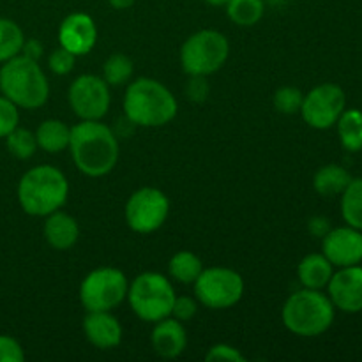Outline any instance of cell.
Instances as JSON below:
<instances>
[{
  "instance_id": "obj_1",
  "label": "cell",
  "mask_w": 362,
  "mask_h": 362,
  "mask_svg": "<svg viewBox=\"0 0 362 362\" xmlns=\"http://www.w3.org/2000/svg\"><path fill=\"white\" fill-rule=\"evenodd\" d=\"M69 148L76 168L87 177L106 175L119 161V141L99 120H81L71 127Z\"/></svg>"
},
{
  "instance_id": "obj_2",
  "label": "cell",
  "mask_w": 362,
  "mask_h": 362,
  "mask_svg": "<svg viewBox=\"0 0 362 362\" xmlns=\"http://www.w3.org/2000/svg\"><path fill=\"white\" fill-rule=\"evenodd\" d=\"M124 113L134 126L161 127L175 119L177 101L161 81L138 78L127 85Z\"/></svg>"
},
{
  "instance_id": "obj_3",
  "label": "cell",
  "mask_w": 362,
  "mask_h": 362,
  "mask_svg": "<svg viewBox=\"0 0 362 362\" xmlns=\"http://www.w3.org/2000/svg\"><path fill=\"white\" fill-rule=\"evenodd\" d=\"M69 182L59 168L41 165L30 168L18 184V202L28 216H48L67 200Z\"/></svg>"
},
{
  "instance_id": "obj_4",
  "label": "cell",
  "mask_w": 362,
  "mask_h": 362,
  "mask_svg": "<svg viewBox=\"0 0 362 362\" xmlns=\"http://www.w3.org/2000/svg\"><path fill=\"white\" fill-rule=\"evenodd\" d=\"M0 92L18 108L35 110L48 101L49 85L37 60L16 55L0 67Z\"/></svg>"
},
{
  "instance_id": "obj_5",
  "label": "cell",
  "mask_w": 362,
  "mask_h": 362,
  "mask_svg": "<svg viewBox=\"0 0 362 362\" xmlns=\"http://www.w3.org/2000/svg\"><path fill=\"white\" fill-rule=\"evenodd\" d=\"M281 318L292 334L317 338L334 322V304L320 290L303 288L286 299Z\"/></svg>"
},
{
  "instance_id": "obj_6",
  "label": "cell",
  "mask_w": 362,
  "mask_h": 362,
  "mask_svg": "<svg viewBox=\"0 0 362 362\" xmlns=\"http://www.w3.org/2000/svg\"><path fill=\"white\" fill-rule=\"evenodd\" d=\"M175 297L172 283L159 272H144L127 290L131 310L138 318L151 324L172 315Z\"/></svg>"
},
{
  "instance_id": "obj_7",
  "label": "cell",
  "mask_w": 362,
  "mask_h": 362,
  "mask_svg": "<svg viewBox=\"0 0 362 362\" xmlns=\"http://www.w3.org/2000/svg\"><path fill=\"white\" fill-rule=\"evenodd\" d=\"M228 53V39L221 32L200 30L184 41L180 64L189 76H209L225 66Z\"/></svg>"
},
{
  "instance_id": "obj_8",
  "label": "cell",
  "mask_w": 362,
  "mask_h": 362,
  "mask_svg": "<svg viewBox=\"0 0 362 362\" xmlns=\"http://www.w3.org/2000/svg\"><path fill=\"white\" fill-rule=\"evenodd\" d=\"M126 274L119 269L101 267L88 272L80 285V300L87 311H112L127 297Z\"/></svg>"
},
{
  "instance_id": "obj_9",
  "label": "cell",
  "mask_w": 362,
  "mask_h": 362,
  "mask_svg": "<svg viewBox=\"0 0 362 362\" xmlns=\"http://www.w3.org/2000/svg\"><path fill=\"white\" fill-rule=\"evenodd\" d=\"M193 285L198 303L209 310H228L243 299L244 293V281L239 272L226 267L202 271Z\"/></svg>"
},
{
  "instance_id": "obj_10",
  "label": "cell",
  "mask_w": 362,
  "mask_h": 362,
  "mask_svg": "<svg viewBox=\"0 0 362 362\" xmlns=\"http://www.w3.org/2000/svg\"><path fill=\"white\" fill-rule=\"evenodd\" d=\"M170 212V202L158 187H141L127 200L124 216L133 232L152 233L165 225Z\"/></svg>"
},
{
  "instance_id": "obj_11",
  "label": "cell",
  "mask_w": 362,
  "mask_h": 362,
  "mask_svg": "<svg viewBox=\"0 0 362 362\" xmlns=\"http://www.w3.org/2000/svg\"><path fill=\"white\" fill-rule=\"evenodd\" d=\"M345 106L346 95L339 85L322 83L304 95L300 115L308 126L315 129H329L336 126L341 113L345 112Z\"/></svg>"
},
{
  "instance_id": "obj_12",
  "label": "cell",
  "mask_w": 362,
  "mask_h": 362,
  "mask_svg": "<svg viewBox=\"0 0 362 362\" xmlns=\"http://www.w3.org/2000/svg\"><path fill=\"white\" fill-rule=\"evenodd\" d=\"M69 106L81 120H101L110 108V85L95 74H81L69 87Z\"/></svg>"
},
{
  "instance_id": "obj_13",
  "label": "cell",
  "mask_w": 362,
  "mask_h": 362,
  "mask_svg": "<svg viewBox=\"0 0 362 362\" xmlns=\"http://www.w3.org/2000/svg\"><path fill=\"white\" fill-rule=\"evenodd\" d=\"M322 253L336 267H350L362 262V232L354 226L331 228L322 239Z\"/></svg>"
},
{
  "instance_id": "obj_14",
  "label": "cell",
  "mask_w": 362,
  "mask_h": 362,
  "mask_svg": "<svg viewBox=\"0 0 362 362\" xmlns=\"http://www.w3.org/2000/svg\"><path fill=\"white\" fill-rule=\"evenodd\" d=\"M329 286V299L334 308L345 313H361L362 311V267L350 265L341 267L332 274Z\"/></svg>"
},
{
  "instance_id": "obj_15",
  "label": "cell",
  "mask_w": 362,
  "mask_h": 362,
  "mask_svg": "<svg viewBox=\"0 0 362 362\" xmlns=\"http://www.w3.org/2000/svg\"><path fill=\"white\" fill-rule=\"evenodd\" d=\"M59 41L73 55H87L98 41V27L88 14L73 13L60 23Z\"/></svg>"
},
{
  "instance_id": "obj_16",
  "label": "cell",
  "mask_w": 362,
  "mask_h": 362,
  "mask_svg": "<svg viewBox=\"0 0 362 362\" xmlns=\"http://www.w3.org/2000/svg\"><path fill=\"white\" fill-rule=\"evenodd\" d=\"M83 331L95 349H115L122 341V325L110 311H88L83 318Z\"/></svg>"
},
{
  "instance_id": "obj_17",
  "label": "cell",
  "mask_w": 362,
  "mask_h": 362,
  "mask_svg": "<svg viewBox=\"0 0 362 362\" xmlns=\"http://www.w3.org/2000/svg\"><path fill=\"white\" fill-rule=\"evenodd\" d=\"M152 349L156 350L159 357L163 359H175L186 350L187 336L182 322L177 318H163L156 322V327L151 336Z\"/></svg>"
},
{
  "instance_id": "obj_18",
  "label": "cell",
  "mask_w": 362,
  "mask_h": 362,
  "mask_svg": "<svg viewBox=\"0 0 362 362\" xmlns=\"http://www.w3.org/2000/svg\"><path fill=\"white\" fill-rule=\"evenodd\" d=\"M80 226L73 216L66 212L55 211L46 216L45 221V239L53 250L67 251L78 243Z\"/></svg>"
},
{
  "instance_id": "obj_19",
  "label": "cell",
  "mask_w": 362,
  "mask_h": 362,
  "mask_svg": "<svg viewBox=\"0 0 362 362\" xmlns=\"http://www.w3.org/2000/svg\"><path fill=\"white\" fill-rule=\"evenodd\" d=\"M332 267L334 265L325 258L324 253H313L300 260L299 267H297V276L304 288L322 290L324 286H327L334 274Z\"/></svg>"
},
{
  "instance_id": "obj_20",
  "label": "cell",
  "mask_w": 362,
  "mask_h": 362,
  "mask_svg": "<svg viewBox=\"0 0 362 362\" xmlns=\"http://www.w3.org/2000/svg\"><path fill=\"white\" fill-rule=\"evenodd\" d=\"M35 140H37V147H41L45 152L59 154L69 147L71 127L59 119H48L39 124L35 131Z\"/></svg>"
},
{
  "instance_id": "obj_21",
  "label": "cell",
  "mask_w": 362,
  "mask_h": 362,
  "mask_svg": "<svg viewBox=\"0 0 362 362\" xmlns=\"http://www.w3.org/2000/svg\"><path fill=\"white\" fill-rule=\"evenodd\" d=\"M352 180V175L339 165H325L315 173L313 186L320 197L332 198L341 194Z\"/></svg>"
},
{
  "instance_id": "obj_22",
  "label": "cell",
  "mask_w": 362,
  "mask_h": 362,
  "mask_svg": "<svg viewBox=\"0 0 362 362\" xmlns=\"http://www.w3.org/2000/svg\"><path fill=\"white\" fill-rule=\"evenodd\" d=\"M338 136L343 147L350 152H359L362 148V112L357 108L345 110L336 122Z\"/></svg>"
},
{
  "instance_id": "obj_23",
  "label": "cell",
  "mask_w": 362,
  "mask_h": 362,
  "mask_svg": "<svg viewBox=\"0 0 362 362\" xmlns=\"http://www.w3.org/2000/svg\"><path fill=\"white\" fill-rule=\"evenodd\" d=\"M204 271L202 260L191 251H179L172 257L168 264V272L175 281L184 283V285H191L197 281L198 276Z\"/></svg>"
},
{
  "instance_id": "obj_24",
  "label": "cell",
  "mask_w": 362,
  "mask_h": 362,
  "mask_svg": "<svg viewBox=\"0 0 362 362\" xmlns=\"http://www.w3.org/2000/svg\"><path fill=\"white\" fill-rule=\"evenodd\" d=\"M341 216L346 225L362 232V179H352L341 193Z\"/></svg>"
},
{
  "instance_id": "obj_25",
  "label": "cell",
  "mask_w": 362,
  "mask_h": 362,
  "mask_svg": "<svg viewBox=\"0 0 362 362\" xmlns=\"http://www.w3.org/2000/svg\"><path fill=\"white\" fill-rule=\"evenodd\" d=\"M264 0H230L226 4L228 18L239 27H253L264 16Z\"/></svg>"
},
{
  "instance_id": "obj_26",
  "label": "cell",
  "mask_w": 362,
  "mask_h": 362,
  "mask_svg": "<svg viewBox=\"0 0 362 362\" xmlns=\"http://www.w3.org/2000/svg\"><path fill=\"white\" fill-rule=\"evenodd\" d=\"M23 42L25 35L18 23L7 18H0V62L20 55Z\"/></svg>"
},
{
  "instance_id": "obj_27",
  "label": "cell",
  "mask_w": 362,
  "mask_h": 362,
  "mask_svg": "<svg viewBox=\"0 0 362 362\" xmlns=\"http://www.w3.org/2000/svg\"><path fill=\"white\" fill-rule=\"evenodd\" d=\"M133 71V60L129 57L122 55V53H115L110 59H106L105 66H103V80L110 87H119V85L127 83L131 80Z\"/></svg>"
},
{
  "instance_id": "obj_28",
  "label": "cell",
  "mask_w": 362,
  "mask_h": 362,
  "mask_svg": "<svg viewBox=\"0 0 362 362\" xmlns=\"http://www.w3.org/2000/svg\"><path fill=\"white\" fill-rule=\"evenodd\" d=\"M7 151L18 159H28L35 154L37 151V140H35V133L28 129H21V127H14L9 134L6 136Z\"/></svg>"
},
{
  "instance_id": "obj_29",
  "label": "cell",
  "mask_w": 362,
  "mask_h": 362,
  "mask_svg": "<svg viewBox=\"0 0 362 362\" xmlns=\"http://www.w3.org/2000/svg\"><path fill=\"white\" fill-rule=\"evenodd\" d=\"M304 94L297 87H281L276 90L274 99V108L279 113H285V115H293V113L300 112V106H303Z\"/></svg>"
},
{
  "instance_id": "obj_30",
  "label": "cell",
  "mask_w": 362,
  "mask_h": 362,
  "mask_svg": "<svg viewBox=\"0 0 362 362\" xmlns=\"http://www.w3.org/2000/svg\"><path fill=\"white\" fill-rule=\"evenodd\" d=\"M18 106L6 95H0V138H6L14 127H18Z\"/></svg>"
},
{
  "instance_id": "obj_31",
  "label": "cell",
  "mask_w": 362,
  "mask_h": 362,
  "mask_svg": "<svg viewBox=\"0 0 362 362\" xmlns=\"http://www.w3.org/2000/svg\"><path fill=\"white\" fill-rule=\"evenodd\" d=\"M74 62H76V55H73L71 52H67L66 48H57L49 53L48 57V66L49 69L53 71L59 76H64V74H69L71 71L74 69Z\"/></svg>"
},
{
  "instance_id": "obj_32",
  "label": "cell",
  "mask_w": 362,
  "mask_h": 362,
  "mask_svg": "<svg viewBox=\"0 0 362 362\" xmlns=\"http://www.w3.org/2000/svg\"><path fill=\"white\" fill-rule=\"evenodd\" d=\"M25 354L20 343L11 336H0V362H23Z\"/></svg>"
},
{
  "instance_id": "obj_33",
  "label": "cell",
  "mask_w": 362,
  "mask_h": 362,
  "mask_svg": "<svg viewBox=\"0 0 362 362\" xmlns=\"http://www.w3.org/2000/svg\"><path fill=\"white\" fill-rule=\"evenodd\" d=\"M207 361H230V362H246V357L240 354L239 349L232 345H214L205 356Z\"/></svg>"
},
{
  "instance_id": "obj_34",
  "label": "cell",
  "mask_w": 362,
  "mask_h": 362,
  "mask_svg": "<svg viewBox=\"0 0 362 362\" xmlns=\"http://www.w3.org/2000/svg\"><path fill=\"white\" fill-rule=\"evenodd\" d=\"M197 300L191 299V297H175V303H173L172 315L173 318H177L179 322H187L197 315Z\"/></svg>"
},
{
  "instance_id": "obj_35",
  "label": "cell",
  "mask_w": 362,
  "mask_h": 362,
  "mask_svg": "<svg viewBox=\"0 0 362 362\" xmlns=\"http://www.w3.org/2000/svg\"><path fill=\"white\" fill-rule=\"evenodd\" d=\"M186 94L193 103H204L209 95V83L205 76H191Z\"/></svg>"
},
{
  "instance_id": "obj_36",
  "label": "cell",
  "mask_w": 362,
  "mask_h": 362,
  "mask_svg": "<svg viewBox=\"0 0 362 362\" xmlns=\"http://www.w3.org/2000/svg\"><path fill=\"white\" fill-rule=\"evenodd\" d=\"M308 230H310V233L313 237L324 239L329 233V230H331V221H329L327 218H324V216H315V218H311L310 223H308Z\"/></svg>"
},
{
  "instance_id": "obj_37",
  "label": "cell",
  "mask_w": 362,
  "mask_h": 362,
  "mask_svg": "<svg viewBox=\"0 0 362 362\" xmlns=\"http://www.w3.org/2000/svg\"><path fill=\"white\" fill-rule=\"evenodd\" d=\"M21 52H23V55L28 57V59L37 60L39 57L42 55V45L37 41V39H27V41L23 42Z\"/></svg>"
},
{
  "instance_id": "obj_38",
  "label": "cell",
  "mask_w": 362,
  "mask_h": 362,
  "mask_svg": "<svg viewBox=\"0 0 362 362\" xmlns=\"http://www.w3.org/2000/svg\"><path fill=\"white\" fill-rule=\"evenodd\" d=\"M108 2L113 9L122 11V9H129V7L134 4V0H108Z\"/></svg>"
},
{
  "instance_id": "obj_39",
  "label": "cell",
  "mask_w": 362,
  "mask_h": 362,
  "mask_svg": "<svg viewBox=\"0 0 362 362\" xmlns=\"http://www.w3.org/2000/svg\"><path fill=\"white\" fill-rule=\"evenodd\" d=\"M205 2L211 4V6H226L230 0H205Z\"/></svg>"
}]
</instances>
